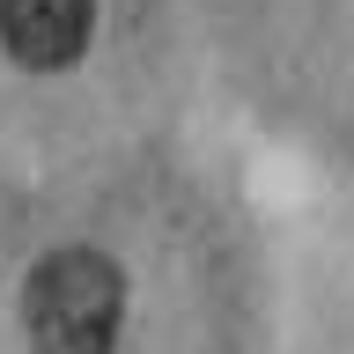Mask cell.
Listing matches in <instances>:
<instances>
[{"instance_id":"6da1fadb","label":"cell","mask_w":354,"mask_h":354,"mask_svg":"<svg viewBox=\"0 0 354 354\" xmlns=\"http://www.w3.org/2000/svg\"><path fill=\"white\" fill-rule=\"evenodd\" d=\"M126 317V281L104 251H52L22 281V325L37 354H111Z\"/></svg>"},{"instance_id":"7a4b0ae2","label":"cell","mask_w":354,"mask_h":354,"mask_svg":"<svg viewBox=\"0 0 354 354\" xmlns=\"http://www.w3.org/2000/svg\"><path fill=\"white\" fill-rule=\"evenodd\" d=\"M96 0H0V52L30 74H59L88 52Z\"/></svg>"}]
</instances>
